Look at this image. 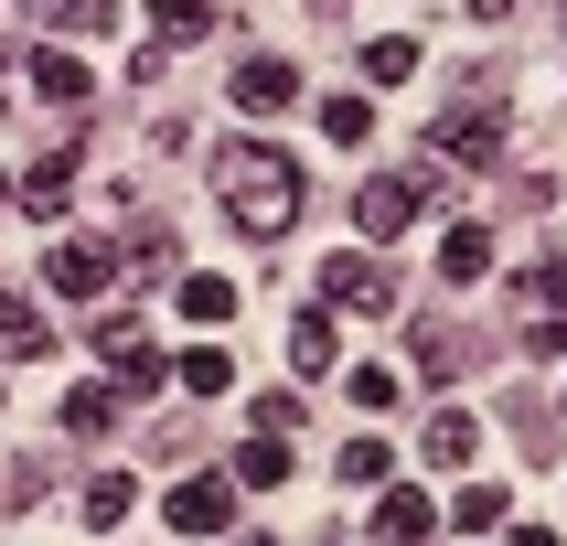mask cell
Masks as SVG:
<instances>
[{
    "label": "cell",
    "mask_w": 567,
    "mask_h": 546,
    "mask_svg": "<svg viewBox=\"0 0 567 546\" xmlns=\"http://www.w3.org/2000/svg\"><path fill=\"white\" fill-rule=\"evenodd\" d=\"M429 183H440V172H375V183L353 193V225H364L375 247H385V236H408V215H417V193H429Z\"/></svg>",
    "instance_id": "obj_4"
},
{
    "label": "cell",
    "mask_w": 567,
    "mask_h": 546,
    "mask_svg": "<svg viewBox=\"0 0 567 546\" xmlns=\"http://www.w3.org/2000/svg\"><path fill=\"white\" fill-rule=\"evenodd\" d=\"M429 151H440V161H461V172H482V161L504 151V107H493V96H472V107H450V119L429 128Z\"/></svg>",
    "instance_id": "obj_3"
},
{
    "label": "cell",
    "mask_w": 567,
    "mask_h": 546,
    "mask_svg": "<svg viewBox=\"0 0 567 546\" xmlns=\"http://www.w3.org/2000/svg\"><path fill=\"white\" fill-rule=\"evenodd\" d=\"M86 343L107 353V364H118V385H128V396H151V385L172 375V364H161V343L140 332V321H86Z\"/></svg>",
    "instance_id": "obj_6"
},
{
    "label": "cell",
    "mask_w": 567,
    "mask_h": 546,
    "mask_svg": "<svg viewBox=\"0 0 567 546\" xmlns=\"http://www.w3.org/2000/svg\"><path fill=\"white\" fill-rule=\"evenodd\" d=\"M128 504H140V482H128V472H96V482H86V504H75V514H86L96 536H118V525H128Z\"/></svg>",
    "instance_id": "obj_14"
},
{
    "label": "cell",
    "mask_w": 567,
    "mask_h": 546,
    "mask_svg": "<svg viewBox=\"0 0 567 546\" xmlns=\"http://www.w3.org/2000/svg\"><path fill=\"white\" fill-rule=\"evenodd\" d=\"M450 514L482 536V525H504V493H493V482H461V504H450Z\"/></svg>",
    "instance_id": "obj_26"
},
{
    "label": "cell",
    "mask_w": 567,
    "mask_h": 546,
    "mask_svg": "<svg viewBox=\"0 0 567 546\" xmlns=\"http://www.w3.org/2000/svg\"><path fill=\"white\" fill-rule=\"evenodd\" d=\"M215 193H225V215L247 225V236H289V225H300V172H289V151H268V140H225L215 151Z\"/></svg>",
    "instance_id": "obj_1"
},
{
    "label": "cell",
    "mask_w": 567,
    "mask_h": 546,
    "mask_svg": "<svg viewBox=\"0 0 567 546\" xmlns=\"http://www.w3.org/2000/svg\"><path fill=\"white\" fill-rule=\"evenodd\" d=\"M225 86H236V107H247V119H279L289 96H300V75H289L279 54H247L236 75H225Z\"/></svg>",
    "instance_id": "obj_7"
},
{
    "label": "cell",
    "mask_w": 567,
    "mask_h": 546,
    "mask_svg": "<svg viewBox=\"0 0 567 546\" xmlns=\"http://www.w3.org/2000/svg\"><path fill=\"white\" fill-rule=\"evenodd\" d=\"M32 11H54V0H32Z\"/></svg>",
    "instance_id": "obj_31"
},
{
    "label": "cell",
    "mask_w": 567,
    "mask_h": 546,
    "mask_svg": "<svg viewBox=\"0 0 567 546\" xmlns=\"http://www.w3.org/2000/svg\"><path fill=\"white\" fill-rule=\"evenodd\" d=\"M43 353H54V321L32 300H0V364H43Z\"/></svg>",
    "instance_id": "obj_11"
},
{
    "label": "cell",
    "mask_w": 567,
    "mask_h": 546,
    "mask_svg": "<svg viewBox=\"0 0 567 546\" xmlns=\"http://www.w3.org/2000/svg\"><path fill=\"white\" fill-rule=\"evenodd\" d=\"M525 311H567V257H546L536 279H525Z\"/></svg>",
    "instance_id": "obj_27"
},
{
    "label": "cell",
    "mask_w": 567,
    "mask_h": 546,
    "mask_svg": "<svg viewBox=\"0 0 567 546\" xmlns=\"http://www.w3.org/2000/svg\"><path fill=\"white\" fill-rule=\"evenodd\" d=\"M289 375H332V300L289 311Z\"/></svg>",
    "instance_id": "obj_12"
},
{
    "label": "cell",
    "mask_w": 567,
    "mask_h": 546,
    "mask_svg": "<svg viewBox=\"0 0 567 546\" xmlns=\"http://www.w3.org/2000/svg\"><path fill=\"white\" fill-rule=\"evenodd\" d=\"M236 482H247V493H279V482H289V440H279V429H257V440L236 450Z\"/></svg>",
    "instance_id": "obj_15"
},
{
    "label": "cell",
    "mask_w": 567,
    "mask_h": 546,
    "mask_svg": "<svg viewBox=\"0 0 567 546\" xmlns=\"http://www.w3.org/2000/svg\"><path fill=\"white\" fill-rule=\"evenodd\" d=\"M417 450H429V472H461V461L482 450V418L472 408H440L429 429H417Z\"/></svg>",
    "instance_id": "obj_9"
},
{
    "label": "cell",
    "mask_w": 567,
    "mask_h": 546,
    "mask_svg": "<svg viewBox=\"0 0 567 546\" xmlns=\"http://www.w3.org/2000/svg\"><path fill=\"white\" fill-rule=\"evenodd\" d=\"M321 300H332V311H396V268L343 247V257H321Z\"/></svg>",
    "instance_id": "obj_2"
},
{
    "label": "cell",
    "mask_w": 567,
    "mask_h": 546,
    "mask_svg": "<svg viewBox=\"0 0 567 546\" xmlns=\"http://www.w3.org/2000/svg\"><path fill=\"white\" fill-rule=\"evenodd\" d=\"M440 279H450V289L493 279V236H482V225H450V236H440Z\"/></svg>",
    "instance_id": "obj_13"
},
{
    "label": "cell",
    "mask_w": 567,
    "mask_h": 546,
    "mask_svg": "<svg viewBox=\"0 0 567 546\" xmlns=\"http://www.w3.org/2000/svg\"><path fill=\"white\" fill-rule=\"evenodd\" d=\"M332 472H343L353 493H364V482H385V472H396V450H385L375 429H364V440H343V461H332Z\"/></svg>",
    "instance_id": "obj_17"
},
{
    "label": "cell",
    "mask_w": 567,
    "mask_h": 546,
    "mask_svg": "<svg viewBox=\"0 0 567 546\" xmlns=\"http://www.w3.org/2000/svg\"><path fill=\"white\" fill-rule=\"evenodd\" d=\"M43 279H54L64 300H96V289L118 279V247H86V236H75V247H54V257H43Z\"/></svg>",
    "instance_id": "obj_8"
},
{
    "label": "cell",
    "mask_w": 567,
    "mask_h": 546,
    "mask_svg": "<svg viewBox=\"0 0 567 546\" xmlns=\"http://www.w3.org/2000/svg\"><path fill=\"white\" fill-rule=\"evenodd\" d=\"M364 75H375V86H408V75H417V43H408V32L364 43Z\"/></svg>",
    "instance_id": "obj_19"
},
{
    "label": "cell",
    "mask_w": 567,
    "mask_h": 546,
    "mask_svg": "<svg viewBox=\"0 0 567 546\" xmlns=\"http://www.w3.org/2000/svg\"><path fill=\"white\" fill-rule=\"evenodd\" d=\"M514 546H557V525H514Z\"/></svg>",
    "instance_id": "obj_30"
},
{
    "label": "cell",
    "mask_w": 567,
    "mask_h": 546,
    "mask_svg": "<svg viewBox=\"0 0 567 546\" xmlns=\"http://www.w3.org/2000/svg\"><path fill=\"white\" fill-rule=\"evenodd\" d=\"M364 128H375V107H364V96H332V107H321V140H343V151L364 140Z\"/></svg>",
    "instance_id": "obj_25"
},
{
    "label": "cell",
    "mask_w": 567,
    "mask_h": 546,
    "mask_svg": "<svg viewBox=\"0 0 567 546\" xmlns=\"http://www.w3.org/2000/svg\"><path fill=\"white\" fill-rule=\"evenodd\" d=\"M172 375H183L193 396H225V385H236V364H225V343H193L183 364H172Z\"/></svg>",
    "instance_id": "obj_18"
},
{
    "label": "cell",
    "mask_w": 567,
    "mask_h": 546,
    "mask_svg": "<svg viewBox=\"0 0 567 546\" xmlns=\"http://www.w3.org/2000/svg\"><path fill=\"white\" fill-rule=\"evenodd\" d=\"M107 418H118V396H107V385H75V396H64V429H75V440H96Z\"/></svg>",
    "instance_id": "obj_24"
},
{
    "label": "cell",
    "mask_w": 567,
    "mask_h": 546,
    "mask_svg": "<svg viewBox=\"0 0 567 546\" xmlns=\"http://www.w3.org/2000/svg\"><path fill=\"white\" fill-rule=\"evenodd\" d=\"M204 22H215V0H151V32H161V43H193Z\"/></svg>",
    "instance_id": "obj_20"
},
{
    "label": "cell",
    "mask_w": 567,
    "mask_h": 546,
    "mask_svg": "<svg viewBox=\"0 0 567 546\" xmlns=\"http://www.w3.org/2000/svg\"><path fill=\"white\" fill-rule=\"evenodd\" d=\"M54 11H64L75 32H107V22H118V0H54Z\"/></svg>",
    "instance_id": "obj_28"
},
{
    "label": "cell",
    "mask_w": 567,
    "mask_h": 546,
    "mask_svg": "<svg viewBox=\"0 0 567 546\" xmlns=\"http://www.w3.org/2000/svg\"><path fill=\"white\" fill-rule=\"evenodd\" d=\"M429 525H440L429 493H385L375 482V546H429Z\"/></svg>",
    "instance_id": "obj_10"
},
{
    "label": "cell",
    "mask_w": 567,
    "mask_h": 546,
    "mask_svg": "<svg viewBox=\"0 0 567 546\" xmlns=\"http://www.w3.org/2000/svg\"><path fill=\"white\" fill-rule=\"evenodd\" d=\"M343 396H353L364 418H385V408H396V364H353V375H343Z\"/></svg>",
    "instance_id": "obj_22"
},
{
    "label": "cell",
    "mask_w": 567,
    "mask_h": 546,
    "mask_svg": "<svg viewBox=\"0 0 567 546\" xmlns=\"http://www.w3.org/2000/svg\"><path fill=\"white\" fill-rule=\"evenodd\" d=\"M247 546H268V536H247Z\"/></svg>",
    "instance_id": "obj_33"
},
{
    "label": "cell",
    "mask_w": 567,
    "mask_h": 546,
    "mask_svg": "<svg viewBox=\"0 0 567 546\" xmlns=\"http://www.w3.org/2000/svg\"><path fill=\"white\" fill-rule=\"evenodd\" d=\"M0 204H11V183H0Z\"/></svg>",
    "instance_id": "obj_32"
},
{
    "label": "cell",
    "mask_w": 567,
    "mask_h": 546,
    "mask_svg": "<svg viewBox=\"0 0 567 546\" xmlns=\"http://www.w3.org/2000/svg\"><path fill=\"white\" fill-rule=\"evenodd\" d=\"M525 343H536V353H567V311H557V321L536 311V332H525Z\"/></svg>",
    "instance_id": "obj_29"
},
{
    "label": "cell",
    "mask_w": 567,
    "mask_h": 546,
    "mask_svg": "<svg viewBox=\"0 0 567 546\" xmlns=\"http://www.w3.org/2000/svg\"><path fill=\"white\" fill-rule=\"evenodd\" d=\"M172 536H225V525H236V482L225 472H193V482H172Z\"/></svg>",
    "instance_id": "obj_5"
},
{
    "label": "cell",
    "mask_w": 567,
    "mask_h": 546,
    "mask_svg": "<svg viewBox=\"0 0 567 546\" xmlns=\"http://www.w3.org/2000/svg\"><path fill=\"white\" fill-rule=\"evenodd\" d=\"M32 86L54 96V107H75V96H86V64L75 54H32Z\"/></svg>",
    "instance_id": "obj_21"
},
{
    "label": "cell",
    "mask_w": 567,
    "mask_h": 546,
    "mask_svg": "<svg viewBox=\"0 0 567 546\" xmlns=\"http://www.w3.org/2000/svg\"><path fill=\"white\" fill-rule=\"evenodd\" d=\"M236 311V279H204V268H193L183 279V321H225Z\"/></svg>",
    "instance_id": "obj_23"
},
{
    "label": "cell",
    "mask_w": 567,
    "mask_h": 546,
    "mask_svg": "<svg viewBox=\"0 0 567 546\" xmlns=\"http://www.w3.org/2000/svg\"><path fill=\"white\" fill-rule=\"evenodd\" d=\"M64 193H75V151L32 161V183H22V204H32V215H64Z\"/></svg>",
    "instance_id": "obj_16"
}]
</instances>
